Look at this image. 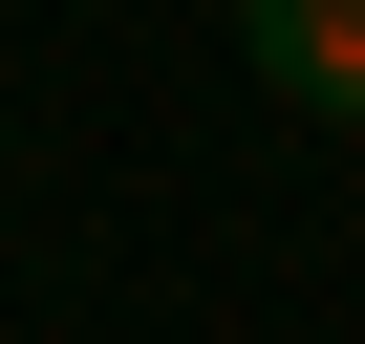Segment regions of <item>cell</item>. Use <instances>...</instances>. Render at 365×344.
<instances>
[{"label":"cell","instance_id":"obj_1","mask_svg":"<svg viewBox=\"0 0 365 344\" xmlns=\"http://www.w3.org/2000/svg\"><path fill=\"white\" fill-rule=\"evenodd\" d=\"M237 65L322 129H365V0H237Z\"/></svg>","mask_w":365,"mask_h":344}]
</instances>
